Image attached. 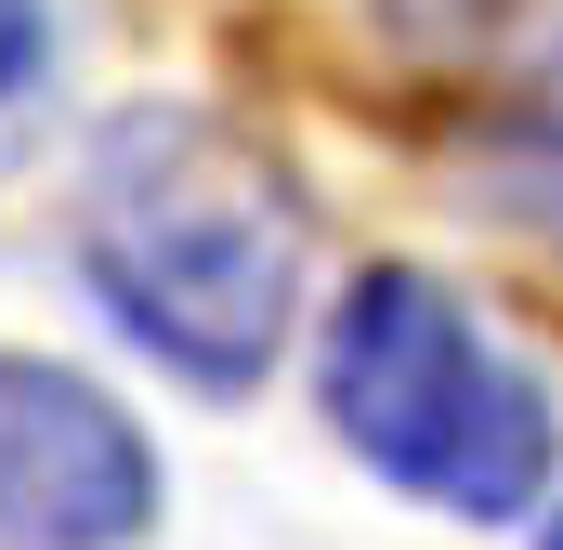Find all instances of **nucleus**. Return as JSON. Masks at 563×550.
Returning a JSON list of instances; mask_svg holds the SVG:
<instances>
[{"label": "nucleus", "instance_id": "3", "mask_svg": "<svg viewBox=\"0 0 563 550\" xmlns=\"http://www.w3.org/2000/svg\"><path fill=\"white\" fill-rule=\"evenodd\" d=\"M157 538V446L144 419L0 341V550H144Z\"/></svg>", "mask_w": 563, "mask_h": 550}, {"label": "nucleus", "instance_id": "2", "mask_svg": "<svg viewBox=\"0 0 563 550\" xmlns=\"http://www.w3.org/2000/svg\"><path fill=\"white\" fill-rule=\"evenodd\" d=\"M314 407L328 432L445 525H511L563 472V407L551 381L445 288L432 263H367L328 301L314 341Z\"/></svg>", "mask_w": 563, "mask_h": 550}, {"label": "nucleus", "instance_id": "6", "mask_svg": "<svg viewBox=\"0 0 563 550\" xmlns=\"http://www.w3.org/2000/svg\"><path fill=\"white\" fill-rule=\"evenodd\" d=\"M538 550H563V512H551V538H538Z\"/></svg>", "mask_w": 563, "mask_h": 550}, {"label": "nucleus", "instance_id": "1", "mask_svg": "<svg viewBox=\"0 0 563 550\" xmlns=\"http://www.w3.org/2000/svg\"><path fill=\"white\" fill-rule=\"evenodd\" d=\"M66 250L132 354H157L184 394H250L301 328L314 223H301V184L236 119L119 106L79 157Z\"/></svg>", "mask_w": 563, "mask_h": 550}, {"label": "nucleus", "instance_id": "5", "mask_svg": "<svg viewBox=\"0 0 563 550\" xmlns=\"http://www.w3.org/2000/svg\"><path fill=\"white\" fill-rule=\"evenodd\" d=\"M53 92V0H0V119Z\"/></svg>", "mask_w": 563, "mask_h": 550}, {"label": "nucleus", "instance_id": "4", "mask_svg": "<svg viewBox=\"0 0 563 550\" xmlns=\"http://www.w3.org/2000/svg\"><path fill=\"white\" fill-rule=\"evenodd\" d=\"M445 53L511 132L563 144V0H445Z\"/></svg>", "mask_w": 563, "mask_h": 550}]
</instances>
